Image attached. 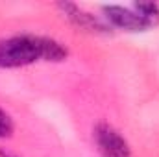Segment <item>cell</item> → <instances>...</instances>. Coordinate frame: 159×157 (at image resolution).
<instances>
[{"label":"cell","instance_id":"1","mask_svg":"<svg viewBox=\"0 0 159 157\" xmlns=\"http://www.w3.org/2000/svg\"><path fill=\"white\" fill-rule=\"evenodd\" d=\"M67 48L54 39L39 35H13L0 39V69H17L37 61H63Z\"/></svg>","mask_w":159,"mask_h":157},{"label":"cell","instance_id":"2","mask_svg":"<svg viewBox=\"0 0 159 157\" xmlns=\"http://www.w3.org/2000/svg\"><path fill=\"white\" fill-rule=\"evenodd\" d=\"M93 139L102 157H131L128 141L109 124H98L93 131Z\"/></svg>","mask_w":159,"mask_h":157},{"label":"cell","instance_id":"3","mask_svg":"<svg viewBox=\"0 0 159 157\" xmlns=\"http://www.w3.org/2000/svg\"><path fill=\"white\" fill-rule=\"evenodd\" d=\"M106 13V20L120 30L126 32H143L146 28H150L152 24L148 20H144L133 7H122V6H106L104 7Z\"/></svg>","mask_w":159,"mask_h":157},{"label":"cell","instance_id":"4","mask_svg":"<svg viewBox=\"0 0 159 157\" xmlns=\"http://www.w3.org/2000/svg\"><path fill=\"white\" fill-rule=\"evenodd\" d=\"M59 9L65 13V17H67L70 22H74L80 28L93 30V32H102V30H106V24H102L100 19H96L94 15H91V13L80 9L78 6H74V4H69V2L59 4Z\"/></svg>","mask_w":159,"mask_h":157},{"label":"cell","instance_id":"5","mask_svg":"<svg viewBox=\"0 0 159 157\" xmlns=\"http://www.w3.org/2000/svg\"><path fill=\"white\" fill-rule=\"evenodd\" d=\"M13 129L15 126H13L11 117L4 109H0V139H9L13 135Z\"/></svg>","mask_w":159,"mask_h":157},{"label":"cell","instance_id":"6","mask_svg":"<svg viewBox=\"0 0 159 157\" xmlns=\"http://www.w3.org/2000/svg\"><path fill=\"white\" fill-rule=\"evenodd\" d=\"M0 157H15V155H11L9 152H4V150H0Z\"/></svg>","mask_w":159,"mask_h":157}]
</instances>
